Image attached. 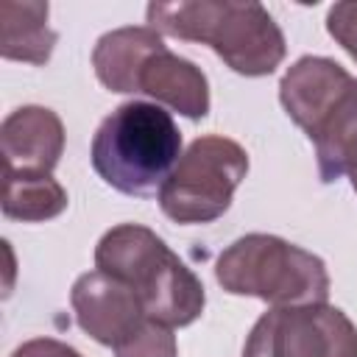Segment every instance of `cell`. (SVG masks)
Returning a JSON list of instances; mask_svg holds the SVG:
<instances>
[{
    "mask_svg": "<svg viewBox=\"0 0 357 357\" xmlns=\"http://www.w3.org/2000/svg\"><path fill=\"white\" fill-rule=\"evenodd\" d=\"M148 25L156 33L209 45L226 67L240 75H271L284 59V36L276 20L259 3L231 0H178L151 3Z\"/></svg>",
    "mask_w": 357,
    "mask_h": 357,
    "instance_id": "obj_1",
    "label": "cell"
},
{
    "mask_svg": "<svg viewBox=\"0 0 357 357\" xmlns=\"http://www.w3.org/2000/svg\"><path fill=\"white\" fill-rule=\"evenodd\" d=\"M95 268L128 284L156 324L190 326L204 312L201 279L148 226L120 223L109 229L95 245Z\"/></svg>",
    "mask_w": 357,
    "mask_h": 357,
    "instance_id": "obj_2",
    "label": "cell"
},
{
    "mask_svg": "<svg viewBox=\"0 0 357 357\" xmlns=\"http://www.w3.org/2000/svg\"><path fill=\"white\" fill-rule=\"evenodd\" d=\"M95 173L123 195H159L181 159V131L159 103H120L92 137Z\"/></svg>",
    "mask_w": 357,
    "mask_h": 357,
    "instance_id": "obj_3",
    "label": "cell"
},
{
    "mask_svg": "<svg viewBox=\"0 0 357 357\" xmlns=\"http://www.w3.org/2000/svg\"><path fill=\"white\" fill-rule=\"evenodd\" d=\"M218 284L231 296H254L271 307L326 304L329 273L321 257L276 234L237 237L215 262Z\"/></svg>",
    "mask_w": 357,
    "mask_h": 357,
    "instance_id": "obj_4",
    "label": "cell"
},
{
    "mask_svg": "<svg viewBox=\"0 0 357 357\" xmlns=\"http://www.w3.org/2000/svg\"><path fill=\"white\" fill-rule=\"evenodd\" d=\"M245 173L248 153L240 142L218 134L198 137L162 184L159 206L176 223H212L231 206Z\"/></svg>",
    "mask_w": 357,
    "mask_h": 357,
    "instance_id": "obj_5",
    "label": "cell"
},
{
    "mask_svg": "<svg viewBox=\"0 0 357 357\" xmlns=\"http://www.w3.org/2000/svg\"><path fill=\"white\" fill-rule=\"evenodd\" d=\"M243 357H357V326L329 304L271 307L254 324Z\"/></svg>",
    "mask_w": 357,
    "mask_h": 357,
    "instance_id": "obj_6",
    "label": "cell"
},
{
    "mask_svg": "<svg viewBox=\"0 0 357 357\" xmlns=\"http://www.w3.org/2000/svg\"><path fill=\"white\" fill-rule=\"evenodd\" d=\"M357 89V78L332 59L301 56L287 67L279 81V100L287 117L315 139L326 120L349 100Z\"/></svg>",
    "mask_w": 357,
    "mask_h": 357,
    "instance_id": "obj_7",
    "label": "cell"
},
{
    "mask_svg": "<svg viewBox=\"0 0 357 357\" xmlns=\"http://www.w3.org/2000/svg\"><path fill=\"white\" fill-rule=\"evenodd\" d=\"M70 304L78 326L92 340L112 349L148 318L139 296L103 271L81 273L70 290Z\"/></svg>",
    "mask_w": 357,
    "mask_h": 357,
    "instance_id": "obj_8",
    "label": "cell"
},
{
    "mask_svg": "<svg viewBox=\"0 0 357 357\" xmlns=\"http://www.w3.org/2000/svg\"><path fill=\"white\" fill-rule=\"evenodd\" d=\"M3 170L50 173L64 151V126L53 109L20 106L0 126Z\"/></svg>",
    "mask_w": 357,
    "mask_h": 357,
    "instance_id": "obj_9",
    "label": "cell"
},
{
    "mask_svg": "<svg viewBox=\"0 0 357 357\" xmlns=\"http://www.w3.org/2000/svg\"><path fill=\"white\" fill-rule=\"evenodd\" d=\"M137 92L151 95L156 103L173 112L201 120L209 114V84L201 67L176 56L173 50H156L137 75Z\"/></svg>",
    "mask_w": 357,
    "mask_h": 357,
    "instance_id": "obj_10",
    "label": "cell"
},
{
    "mask_svg": "<svg viewBox=\"0 0 357 357\" xmlns=\"http://www.w3.org/2000/svg\"><path fill=\"white\" fill-rule=\"evenodd\" d=\"M162 47L167 45L162 33H156L151 25H128L109 31L98 39L92 50L95 75L109 92H137V75L142 64Z\"/></svg>",
    "mask_w": 357,
    "mask_h": 357,
    "instance_id": "obj_11",
    "label": "cell"
},
{
    "mask_svg": "<svg viewBox=\"0 0 357 357\" xmlns=\"http://www.w3.org/2000/svg\"><path fill=\"white\" fill-rule=\"evenodd\" d=\"M47 3H0V56L28 64H45L59 33L47 25Z\"/></svg>",
    "mask_w": 357,
    "mask_h": 357,
    "instance_id": "obj_12",
    "label": "cell"
},
{
    "mask_svg": "<svg viewBox=\"0 0 357 357\" xmlns=\"http://www.w3.org/2000/svg\"><path fill=\"white\" fill-rule=\"evenodd\" d=\"M67 209V190L50 173L3 170V215L22 223H42Z\"/></svg>",
    "mask_w": 357,
    "mask_h": 357,
    "instance_id": "obj_13",
    "label": "cell"
},
{
    "mask_svg": "<svg viewBox=\"0 0 357 357\" xmlns=\"http://www.w3.org/2000/svg\"><path fill=\"white\" fill-rule=\"evenodd\" d=\"M312 142L318 156V176L324 184L337 181L357 167V89L326 120Z\"/></svg>",
    "mask_w": 357,
    "mask_h": 357,
    "instance_id": "obj_14",
    "label": "cell"
},
{
    "mask_svg": "<svg viewBox=\"0 0 357 357\" xmlns=\"http://www.w3.org/2000/svg\"><path fill=\"white\" fill-rule=\"evenodd\" d=\"M114 357H178L176 335L170 326L145 318L123 343L114 346Z\"/></svg>",
    "mask_w": 357,
    "mask_h": 357,
    "instance_id": "obj_15",
    "label": "cell"
},
{
    "mask_svg": "<svg viewBox=\"0 0 357 357\" xmlns=\"http://www.w3.org/2000/svg\"><path fill=\"white\" fill-rule=\"evenodd\" d=\"M326 31L357 61V3H335L326 14Z\"/></svg>",
    "mask_w": 357,
    "mask_h": 357,
    "instance_id": "obj_16",
    "label": "cell"
},
{
    "mask_svg": "<svg viewBox=\"0 0 357 357\" xmlns=\"http://www.w3.org/2000/svg\"><path fill=\"white\" fill-rule=\"evenodd\" d=\"M11 357H84V354L56 337H33V340H25L22 346H17L11 351Z\"/></svg>",
    "mask_w": 357,
    "mask_h": 357,
    "instance_id": "obj_17",
    "label": "cell"
},
{
    "mask_svg": "<svg viewBox=\"0 0 357 357\" xmlns=\"http://www.w3.org/2000/svg\"><path fill=\"white\" fill-rule=\"evenodd\" d=\"M349 176H351V187H354V192H357V167H354Z\"/></svg>",
    "mask_w": 357,
    "mask_h": 357,
    "instance_id": "obj_18",
    "label": "cell"
}]
</instances>
